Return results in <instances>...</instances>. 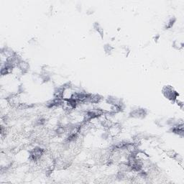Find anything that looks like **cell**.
Here are the masks:
<instances>
[{
  "label": "cell",
  "mask_w": 184,
  "mask_h": 184,
  "mask_svg": "<svg viewBox=\"0 0 184 184\" xmlns=\"http://www.w3.org/2000/svg\"><path fill=\"white\" fill-rule=\"evenodd\" d=\"M45 123H46V120H45V118L41 117H39V118L35 121V124L36 126H43Z\"/></svg>",
  "instance_id": "5bb4252c"
},
{
  "label": "cell",
  "mask_w": 184,
  "mask_h": 184,
  "mask_svg": "<svg viewBox=\"0 0 184 184\" xmlns=\"http://www.w3.org/2000/svg\"><path fill=\"white\" fill-rule=\"evenodd\" d=\"M176 22V18L175 17H170V18H168L167 22L165 23L164 29L168 30V29H171V28H172L173 26L174 25L175 22Z\"/></svg>",
  "instance_id": "30bf717a"
},
{
  "label": "cell",
  "mask_w": 184,
  "mask_h": 184,
  "mask_svg": "<svg viewBox=\"0 0 184 184\" xmlns=\"http://www.w3.org/2000/svg\"><path fill=\"white\" fill-rule=\"evenodd\" d=\"M173 48H174L176 50H181L183 48V43L182 42L178 41V40H175L173 43Z\"/></svg>",
  "instance_id": "4fadbf2b"
},
{
  "label": "cell",
  "mask_w": 184,
  "mask_h": 184,
  "mask_svg": "<svg viewBox=\"0 0 184 184\" xmlns=\"http://www.w3.org/2000/svg\"><path fill=\"white\" fill-rule=\"evenodd\" d=\"M162 94L166 99H168L169 101H171V102L173 103L176 102V99H178V96H179V94L175 90V89L173 88V86L169 85L165 86L163 88Z\"/></svg>",
  "instance_id": "6da1fadb"
},
{
  "label": "cell",
  "mask_w": 184,
  "mask_h": 184,
  "mask_svg": "<svg viewBox=\"0 0 184 184\" xmlns=\"http://www.w3.org/2000/svg\"><path fill=\"white\" fill-rule=\"evenodd\" d=\"M93 27H94V30L96 31V32L99 33L101 39H104V29H103V27H101V24H99V22H96L94 23V25H93Z\"/></svg>",
  "instance_id": "9c48e42d"
},
{
  "label": "cell",
  "mask_w": 184,
  "mask_h": 184,
  "mask_svg": "<svg viewBox=\"0 0 184 184\" xmlns=\"http://www.w3.org/2000/svg\"><path fill=\"white\" fill-rule=\"evenodd\" d=\"M104 50L105 53L106 54V55H111L112 53V52H113V50H115V48H114L113 46H112L111 45L109 44H106L104 45Z\"/></svg>",
  "instance_id": "7c38bea8"
},
{
  "label": "cell",
  "mask_w": 184,
  "mask_h": 184,
  "mask_svg": "<svg viewBox=\"0 0 184 184\" xmlns=\"http://www.w3.org/2000/svg\"><path fill=\"white\" fill-rule=\"evenodd\" d=\"M165 152H166V154L167 155L168 157H171V158L174 159V160H175V158H176V157H177V155H178V152H176V151H175V150H166Z\"/></svg>",
  "instance_id": "8fae6325"
},
{
  "label": "cell",
  "mask_w": 184,
  "mask_h": 184,
  "mask_svg": "<svg viewBox=\"0 0 184 184\" xmlns=\"http://www.w3.org/2000/svg\"><path fill=\"white\" fill-rule=\"evenodd\" d=\"M148 113V112L146 109L138 107L131 110V112H129V117H132V118L143 120V119L146 117Z\"/></svg>",
  "instance_id": "7a4b0ae2"
},
{
  "label": "cell",
  "mask_w": 184,
  "mask_h": 184,
  "mask_svg": "<svg viewBox=\"0 0 184 184\" xmlns=\"http://www.w3.org/2000/svg\"><path fill=\"white\" fill-rule=\"evenodd\" d=\"M15 51H14L13 49L7 46H4L1 49V55L2 58H4V60L6 61L9 58L12 57L15 54Z\"/></svg>",
  "instance_id": "277c9868"
},
{
  "label": "cell",
  "mask_w": 184,
  "mask_h": 184,
  "mask_svg": "<svg viewBox=\"0 0 184 184\" xmlns=\"http://www.w3.org/2000/svg\"><path fill=\"white\" fill-rule=\"evenodd\" d=\"M65 90L66 89L63 86V85L60 86L55 87V89H54L53 96L55 98H62V99H64Z\"/></svg>",
  "instance_id": "ba28073f"
},
{
  "label": "cell",
  "mask_w": 184,
  "mask_h": 184,
  "mask_svg": "<svg viewBox=\"0 0 184 184\" xmlns=\"http://www.w3.org/2000/svg\"><path fill=\"white\" fill-rule=\"evenodd\" d=\"M170 132L173 133V134H178V135L183 137L184 134V129H183V123L178 124L176 125L171 127Z\"/></svg>",
  "instance_id": "8992f818"
},
{
  "label": "cell",
  "mask_w": 184,
  "mask_h": 184,
  "mask_svg": "<svg viewBox=\"0 0 184 184\" xmlns=\"http://www.w3.org/2000/svg\"><path fill=\"white\" fill-rule=\"evenodd\" d=\"M17 68L20 70V72L22 73V75H24L26 74V73H27L28 71H29L30 64L27 61L21 60L20 62L19 63L18 65H17Z\"/></svg>",
  "instance_id": "52a82bcc"
},
{
  "label": "cell",
  "mask_w": 184,
  "mask_h": 184,
  "mask_svg": "<svg viewBox=\"0 0 184 184\" xmlns=\"http://www.w3.org/2000/svg\"><path fill=\"white\" fill-rule=\"evenodd\" d=\"M28 43L31 45H37L38 43V40L37 39V38H33L31 40H30Z\"/></svg>",
  "instance_id": "9a60e30c"
},
{
  "label": "cell",
  "mask_w": 184,
  "mask_h": 184,
  "mask_svg": "<svg viewBox=\"0 0 184 184\" xmlns=\"http://www.w3.org/2000/svg\"><path fill=\"white\" fill-rule=\"evenodd\" d=\"M106 131H107L112 138L116 137L118 136L121 133V131H122V127H121L120 124L117 123V122H115L109 128L106 129Z\"/></svg>",
  "instance_id": "3957f363"
},
{
  "label": "cell",
  "mask_w": 184,
  "mask_h": 184,
  "mask_svg": "<svg viewBox=\"0 0 184 184\" xmlns=\"http://www.w3.org/2000/svg\"><path fill=\"white\" fill-rule=\"evenodd\" d=\"M159 38H160V35H155V36L153 37V40L155 43H157V41L159 40Z\"/></svg>",
  "instance_id": "2e32d148"
},
{
  "label": "cell",
  "mask_w": 184,
  "mask_h": 184,
  "mask_svg": "<svg viewBox=\"0 0 184 184\" xmlns=\"http://www.w3.org/2000/svg\"><path fill=\"white\" fill-rule=\"evenodd\" d=\"M104 100V98L100 94H92L89 97L88 103L89 104H99L102 101Z\"/></svg>",
  "instance_id": "5b68a950"
}]
</instances>
